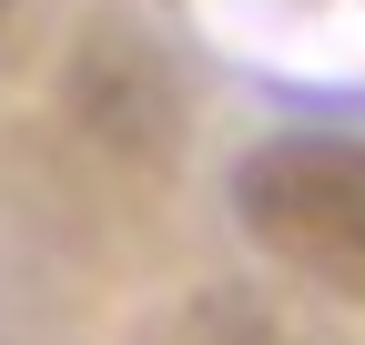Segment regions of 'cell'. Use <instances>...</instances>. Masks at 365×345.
Listing matches in <instances>:
<instances>
[{
	"mask_svg": "<svg viewBox=\"0 0 365 345\" xmlns=\"http://www.w3.org/2000/svg\"><path fill=\"white\" fill-rule=\"evenodd\" d=\"M234 213L264 254H284L294 274L365 305V143H345V133L254 143L234 172Z\"/></svg>",
	"mask_w": 365,
	"mask_h": 345,
	"instance_id": "6da1fadb",
	"label": "cell"
},
{
	"mask_svg": "<svg viewBox=\"0 0 365 345\" xmlns=\"http://www.w3.org/2000/svg\"><path fill=\"white\" fill-rule=\"evenodd\" d=\"M0 21H11V0H0Z\"/></svg>",
	"mask_w": 365,
	"mask_h": 345,
	"instance_id": "7a4b0ae2",
	"label": "cell"
}]
</instances>
